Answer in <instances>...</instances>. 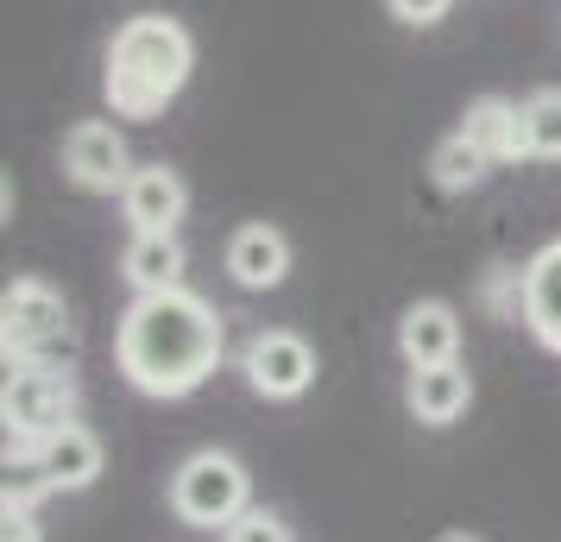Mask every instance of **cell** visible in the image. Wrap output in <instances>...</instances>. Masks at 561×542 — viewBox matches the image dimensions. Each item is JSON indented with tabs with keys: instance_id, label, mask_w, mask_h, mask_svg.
Listing matches in <instances>:
<instances>
[{
	"instance_id": "11",
	"label": "cell",
	"mask_w": 561,
	"mask_h": 542,
	"mask_svg": "<svg viewBox=\"0 0 561 542\" xmlns=\"http://www.w3.org/2000/svg\"><path fill=\"white\" fill-rule=\"evenodd\" d=\"M228 278L240 290H278L290 278V240L272 221H247L228 240Z\"/></svg>"
},
{
	"instance_id": "16",
	"label": "cell",
	"mask_w": 561,
	"mask_h": 542,
	"mask_svg": "<svg viewBox=\"0 0 561 542\" xmlns=\"http://www.w3.org/2000/svg\"><path fill=\"white\" fill-rule=\"evenodd\" d=\"M485 171H492V158H485L460 127L430 152V177H435V189H448V196H460V189H480Z\"/></svg>"
},
{
	"instance_id": "20",
	"label": "cell",
	"mask_w": 561,
	"mask_h": 542,
	"mask_svg": "<svg viewBox=\"0 0 561 542\" xmlns=\"http://www.w3.org/2000/svg\"><path fill=\"white\" fill-rule=\"evenodd\" d=\"M0 542H45L38 511H26V505H0Z\"/></svg>"
},
{
	"instance_id": "3",
	"label": "cell",
	"mask_w": 561,
	"mask_h": 542,
	"mask_svg": "<svg viewBox=\"0 0 561 542\" xmlns=\"http://www.w3.org/2000/svg\"><path fill=\"white\" fill-rule=\"evenodd\" d=\"M0 347L7 366H64L77 354V322L64 290H51L45 278H20L0 297Z\"/></svg>"
},
{
	"instance_id": "21",
	"label": "cell",
	"mask_w": 561,
	"mask_h": 542,
	"mask_svg": "<svg viewBox=\"0 0 561 542\" xmlns=\"http://www.w3.org/2000/svg\"><path fill=\"white\" fill-rule=\"evenodd\" d=\"M385 7H391V20H404V26H435V20H448L455 0H385Z\"/></svg>"
},
{
	"instance_id": "15",
	"label": "cell",
	"mask_w": 561,
	"mask_h": 542,
	"mask_svg": "<svg viewBox=\"0 0 561 542\" xmlns=\"http://www.w3.org/2000/svg\"><path fill=\"white\" fill-rule=\"evenodd\" d=\"M460 132H467L492 164L524 158V114H517V102H505V95H480V102H467Z\"/></svg>"
},
{
	"instance_id": "1",
	"label": "cell",
	"mask_w": 561,
	"mask_h": 542,
	"mask_svg": "<svg viewBox=\"0 0 561 542\" xmlns=\"http://www.w3.org/2000/svg\"><path fill=\"white\" fill-rule=\"evenodd\" d=\"M221 354H228L221 310L183 285L133 297L121 328H114V366L146 397H190V391H203L221 372Z\"/></svg>"
},
{
	"instance_id": "4",
	"label": "cell",
	"mask_w": 561,
	"mask_h": 542,
	"mask_svg": "<svg viewBox=\"0 0 561 542\" xmlns=\"http://www.w3.org/2000/svg\"><path fill=\"white\" fill-rule=\"evenodd\" d=\"M171 511L190 530H228L253 511V473L233 461L228 448H196L171 473Z\"/></svg>"
},
{
	"instance_id": "5",
	"label": "cell",
	"mask_w": 561,
	"mask_h": 542,
	"mask_svg": "<svg viewBox=\"0 0 561 542\" xmlns=\"http://www.w3.org/2000/svg\"><path fill=\"white\" fill-rule=\"evenodd\" d=\"M0 416H7L13 454H32L45 436H57L64 423H77V379H70V366H7Z\"/></svg>"
},
{
	"instance_id": "6",
	"label": "cell",
	"mask_w": 561,
	"mask_h": 542,
	"mask_svg": "<svg viewBox=\"0 0 561 542\" xmlns=\"http://www.w3.org/2000/svg\"><path fill=\"white\" fill-rule=\"evenodd\" d=\"M240 372H247V385H253L259 397L290 404V397H304V391L316 385V347H309L297 328H265V335L247 341Z\"/></svg>"
},
{
	"instance_id": "18",
	"label": "cell",
	"mask_w": 561,
	"mask_h": 542,
	"mask_svg": "<svg viewBox=\"0 0 561 542\" xmlns=\"http://www.w3.org/2000/svg\"><path fill=\"white\" fill-rule=\"evenodd\" d=\"M45 492H51L45 466L32 461V454H7V498H0V505H26V511H32Z\"/></svg>"
},
{
	"instance_id": "19",
	"label": "cell",
	"mask_w": 561,
	"mask_h": 542,
	"mask_svg": "<svg viewBox=\"0 0 561 542\" xmlns=\"http://www.w3.org/2000/svg\"><path fill=\"white\" fill-rule=\"evenodd\" d=\"M221 542H297V537H290V523H284L278 511L253 505L240 523H228V530H221Z\"/></svg>"
},
{
	"instance_id": "12",
	"label": "cell",
	"mask_w": 561,
	"mask_h": 542,
	"mask_svg": "<svg viewBox=\"0 0 561 542\" xmlns=\"http://www.w3.org/2000/svg\"><path fill=\"white\" fill-rule=\"evenodd\" d=\"M404 404L416 423H430V429H448V423H460L467 416V404H473V372L460 360L448 366H416L404 385Z\"/></svg>"
},
{
	"instance_id": "17",
	"label": "cell",
	"mask_w": 561,
	"mask_h": 542,
	"mask_svg": "<svg viewBox=\"0 0 561 542\" xmlns=\"http://www.w3.org/2000/svg\"><path fill=\"white\" fill-rule=\"evenodd\" d=\"M524 114V158H561V89H536L530 102H517Z\"/></svg>"
},
{
	"instance_id": "22",
	"label": "cell",
	"mask_w": 561,
	"mask_h": 542,
	"mask_svg": "<svg viewBox=\"0 0 561 542\" xmlns=\"http://www.w3.org/2000/svg\"><path fill=\"white\" fill-rule=\"evenodd\" d=\"M435 542H485V537H473V530H448V537H435Z\"/></svg>"
},
{
	"instance_id": "9",
	"label": "cell",
	"mask_w": 561,
	"mask_h": 542,
	"mask_svg": "<svg viewBox=\"0 0 561 542\" xmlns=\"http://www.w3.org/2000/svg\"><path fill=\"white\" fill-rule=\"evenodd\" d=\"M121 208H127L133 233H178L183 208H190V189L171 164H139L121 189Z\"/></svg>"
},
{
	"instance_id": "10",
	"label": "cell",
	"mask_w": 561,
	"mask_h": 542,
	"mask_svg": "<svg viewBox=\"0 0 561 542\" xmlns=\"http://www.w3.org/2000/svg\"><path fill=\"white\" fill-rule=\"evenodd\" d=\"M398 354H404L410 372H416V366L460 360V315H455V303H442V297L410 303V310L398 315Z\"/></svg>"
},
{
	"instance_id": "8",
	"label": "cell",
	"mask_w": 561,
	"mask_h": 542,
	"mask_svg": "<svg viewBox=\"0 0 561 542\" xmlns=\"http://www.w3.org/2000/svg\"><path fill=\"white\" fill-rule=\"evenodd\" d=\"M32 461L45 466L51 492H89L95 480H102L107 448H102V436H95L89 423H64L57 436H45L38 448H32Z\"/></svg>"
},
{
	"instance_id": "13",
	"label": "cell",
	"mask_w": 561,
	"mask_h": 542,
	"mask_svg": "<svg viewBox=\"0 0 561 542\" xmlns=\"http://www.w3.org/2000/svg\"><path fill=\"white\" fill-rule=\"evenodd\" d=\"M524 328L549 354H561V240H549L524 265Z\"/></svg>"
},
{
	"instance_id": "7",
	"label": "cell",
	"mask_w": 561,
	"mask_h": 542,
	"mask_svg": "<svg viewBox=\"0 0 561 542\" xmlns=\"http://www.w3.org/2000/svg\"><path fill=\"white\" fill-rule=\"evenodd\" d=\"M64 177L89 189V196H121L133 177V158H127V139L114 120H77L64 132Z\"/></svg>"
},
{
	"instance_id": "2",
	"label": "cell",
	"mask_w": 561,
	"mask_h": 542,
	"mask_svg": "<svg viewBox=\"0 0 561 542\" xmlns=\"http://www.w3.org/2000/svg\"><path fill=\"white\" fill-rule=\"evenodd\" d=\"M190 70H196V38L183 32V20L133 13L127 26L107 38L102 95L121 120H158L190 89Z\"/></svg>"
},
{
	"instance_id": "14",
	"label": "cell",
	"mask_w": 561,
	"mask_h": 542,
	"mask_svg": "<svg viewBox=\"0 0 561 542\" xmlns=\"http://www.w3.org/2000/svg\"><path fill=\"white\" fill-rule=\"evenodd\" d=\"M121 278L133 285V297L178 290L183 285V240L178 233H133L127 253H121Z\"/></svg>"
}]
</instances>
